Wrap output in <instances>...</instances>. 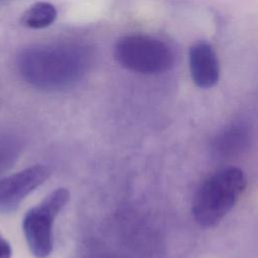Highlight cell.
<instances>
[{"label": "cell", "mask_w": 258, "mask_h": 258, "mask_svg": "<svg viewBox=\"0 0 258 258\" xmlns=\"http://www.w3.org/2000/svg\"><path fill=\"white\" fill-rule=\"evenodd\" d=\"M55 7L48 2H36L24 11L20 22L22 25L40 29L49 26L56 18Z\"/></svg>", "instance_id": "cell-7"}, {"label": "cell", "mask_w": 258, "mask_h": 258, "mask_svg": "<svg viewBox=\"0 0 258 258\" xmlns=\"http://www.w3.org/2000/svg\"><path fill=\"white\" fill-rule=\"evenodd\" d=\"M49 175L50 169L47 166L36 164L0 178V214L15 212L23 200Z\"/></svg>", "instance_id": "cell-5"}, {"label": "cell", "mask_w": 258, "mask_h": 258, "mask_svg": "<svg viewBox=\"0 0 258 258\" xmlns=\"http://www.w3.org/2000/svg\"><path fill=\"white\" fill-rule=\"evenodd\" d=\"M189 71L192 82L202 89L214 87L220 77V67L215 50L207 41L200 40L189 47Z\"/></svg>", "instance_id": "cell-6"}, {"label": "cell", "mask_w": 258, "mask_h": 258, "mask_svg": "<svg viewBox=\"0 0 258 258\" xmlns=\"http://www.w3.org/2000/svg\"><path fill=\"white\" fill-rule=\"evenodd\" d=\"M247 185L245 172L238 167L218 170L200 185L192 205L191 214L204 228L216 227L234 208Z\"/></svg>", "instance_id": "cell-2"}, {"label": "cell", "mask_w": 258, "mask_h": 258, "mask_svg": "<svg viewBox=\"0 0 258 258\" xmlns=\"http://www.w3.org/2000/svg\"><path fill=\"white\" fill-rule=\"evenodd\" d=\"M19 146L12 139H0V172L9 168L18 156Z\"/></svg>", "instance_id": "cell-8"}, {"label": "cell", "mask_w": 258, "mask_h": 258, "mask_svg": "<svg viewBox=\"0 0 258 258\" xmlns=\"http://www.w3.org/2000/svg\"><path fill=\"white\" fill-rule=\"evenodd\" d=\"M123 68L140 74H158L173 64V54L162 41L147 35L131 34L121 37L114 50Z\"/></svg>", "instance_id": "cell-4"}, {"label": "cell", "mask_w": 258, "mask_h": 258, "mask_svg": "<svg viewBox=\"0 0 258 258\" xmlns=\"http://www.w3.org/2000/svg\"><path fill=\"white\" fill-rule=\"evenodd\" d=\"M70 198L68 188H56L25 213L22 229L28 248L36 258H46L52 252L53 223Z\"/></svg>", "instance_id": "cell-3"}, {"label": "cell", "mask_w": 258, "mask_h": 258, "mask_svg": "<svg viewBox=\"0 0 258 258\" xmlns=\"http://www.w3.org/2000/svg\"><path fill=\"white\" fill-rule=\"evenodd\" d=\"M12 249L10 244L0 235V258H11Z\"/></svg>", "instance_id": "cell-9"}, {"label": "cell", "mask_w": 258, "mask_h": 258, "mask_svg": "<svg viewBox=\"0 0 258 258\" xmlns=\"http://www.w3.org/2000/svg\"><path fill=\"white\" fill-rule=\"evenodd\" d=\"M90 59V51L82 44H35L20 52L18 68L23 79L35 88L58 91L79 82Z\"/></svg>", "instance_id": "cell-1"}]
</instances>
